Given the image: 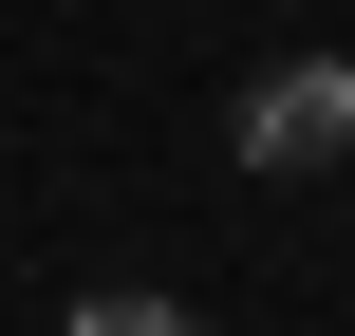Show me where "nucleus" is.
<instances>
[{"mask_svg":"<svg viewBox=\"0 0 355 336\" xmlns=\"http://www.w3.org/2000/svg\"><path fill=\"white\" fill-rule=\"evenodd\" d=\"M75 336H206L187 299H75Z\"/></svg>","mask_w":355,"mask_h":336,"instance_id":"f03ea898","label":"nucleus"},{"mask_svg":"<svg viewBox=\"0 0 355 336\" xmlns=\"http://www.w3.org/2000/svg\"><path fill=\"white\" fill-rule=\"evenodd\" d=\"M337 150H355V56L243 75V168H337Z\"/></svg>","mask_w":355,"mask_h":336,"instance_id":"f257e3e1","label":"nucleus"}]
</instances>
